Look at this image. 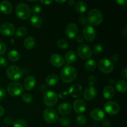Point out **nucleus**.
<instances>
[{
  "instance_id": "1",
  "label": "nucleus",
  "mask_w": 127,
  "mask_h": 127,
  "mask_svg": "<svg viewBox=\"0 0 127 127\" xmlns=\"http://www.w3.org/2000/svg\"><path fill=\"white\" fill-rule=\"evenodd\" d=\"M78 73L75 68L71 65H66L61 71L60 77L62 81L66 83H69L74 81L77 78Z\"/></svg>"
},
{
  "instance_id": "2",
  "label": "nucleus",
  "mask_w": 127,
  "mask_h": 127,
  "mask_svg": "<svg viewBox=\"0 0 127 127\" xmlns=\"http://www.w3.org/2000/svg\"><path fill=\"white\" fill-rule=\"evenodd\" d=\"M88 22L93 26H98L102 22L103 15L97 9L91 10L88 16Z\"/></svg>"
},
{
  "instance_id": "3",
  "label": "nucleus",
  "mask_w": 127,
  "mask_h": 127,
  "mask_svg": "<svg viewBox=\"0 0 127 127\" xmlns=\"http://www.w3.org/2000/svg\"><path fill=\"white\" fill-rule=\"evenodd\" d=\"M16 14L17 17L20 19L26 20L31 16V9L27 4L24 2H20L16 6Z\"/></svg>"
},
{
  "instance_id": "4",
  "label": "nucleus",
  "mask_w": 127,
  "mask_h": 127,
  "mask_svg": "<svg viewBox=\"0 0 127 127\" xmlns=\"http://www.w3.org/2000/svg\"><path fill=\"white\" fill-rule=\"evenodd\" d=\"M6 75L11 80L17 81L22 77L23 72L17 66L11 65L6 69Z\"/></svg>"
},
{
  "instance_id": "5",
  "label": "nucleus",
  "mask_w": 127,
  "mask_h": 127,
  "mask_svg": "<svg viewBox=\"0 0 127 127\" xmlns=\"http://www.w3.org/2000/svg\"><path fill=\"white\" fill-rule=\"evenodd\" d=\"M43 102L46 106L52 107L55 106L58 102V95L55 92L52 91H47L43 93Z\"/></svg>"
},
{
  "instance_id": "6",
  "label": "nucleus",
  "mask_w": 127,
  "mask_h": 127,
  "mask_svg": "<svg viewBox=\"0 0 127 127\" xmlns=\"http://www.w3.org/2000/svg\"><path fill=\"white\" fill-rule=\"evenodd\" d=\"M7 91L11 96H19L24 93V88L21 83L13 82L7 86Z\"/></svg>"
},
{
  "instance_id": "7",
  "label": "nucleus",
  "mask_w": 127,
  "mask_h": 127,
  "mask_svg": "<svg viewBox=\"0 0 127 127\" xmlns=\"http://www.w3.org/2000/svg\"><path fill=\"white\" fill-rule=\"evenodd\" d=\"M43 117L45 121L48 124H55L58 120V115L57 111L52 108L45 109L43 113Z\"/></svg>"
},
{
  "instance_id": "8",
  "label": "nucleus",
  "mask_w": 127,
  "mask_h": 127,
  "mask_svg": "<svg viewBox=\"0 0 127 127\" xmlns=\"http://www.w3.org/2000/svg\"><path fill=\"white\" fill-rule=\"evenodd\" d=\"M98 66L101 72L105 74H109L114 70V66L110 60L105 58L101 59L98 63Z\"/></svg>"
},
{
  "instance_id": "9",
  "label": "nucleus",
  "mask_w": 127,
  "mask_h": 127,
  "mask_svg": "<svg viewBox=\"0 0 127 127\" xmlns=\"http://www.w3.org/2000/svg\"><path fill=\"white\" fill-rule=\"evenodd\" d=\"M83 38L88 42H93L96 37V31L91 26L86 25L83 30Z\"/></svg>"
},
{
  "instance_id": "10",
  "label": "nucleus",
  "mask_w": 127,
  "mask_h": 127,
  "mask_svg": "<svg viewBox=\"0 0 127 127\" xmlns=\"http://www.w3.org/2000/svg\"><path fill=\"white\" fill-rule=\"evenodd\" d=\"M77 52L78 56L82 59H88L90 58L93 53L91 48L86 44L80 45L78 47Z\"/></svg>"
},
{
  "instance_id": "11",
  "label": "nucleus",
  "mask_w": 127,
  "mask_h": 127,
  "mask_svg": "<svg viewBox=\"0 0 127 127\" xmlns=\"http://www.w3.org/2000/svg\"><path fill=\"white\" fill-rule=\"evenodd\" d=\"M104 109L108 114L114 115L119 112L120 106L116 102L108 101L104 105Z\"/></svg>"
},
{
  "instance_id": "12",
  "label": "nucleus",
  "mask_w": 127,
  "mask_h": 127,
  "mask_svg": "<svg viewBox=\"0 0 127 127\" xmlns=\"http://www.w3.org/2000/svg\"><path fill=\"white\" fill-rule=\"evenodd\" d=\"M0 32L5 36H12L15 32L14 24L10 22H4L0 26Z\"/></svg>"
},
{
  "instance_id": "13",
  "label": "nucleus",
  "mask_w": 127,
  "mask_h": 127,
  "mask_svg": "<svg viewBox=\"0 0 127 127\" xmlns=\"http://www.w3.org/2000/svg\"><path fill=\"white\" fill-rule=\"evenodd\" d=\"M66 35L69 38H73L77 36L78 33V27L76 24L69 23L67 25L65 30Z\"/></svg>"
},
{
  "instance_id": "14",
  "label": "nucleus",
  "mask_w": 127,
  "mask_h": 127,
  "mask_svg": "<svg viewBox=\"0 0 127 127\" xmlns=\"http://www.w3.org/2000/svg\"><path fill=\"white\" fill-rule=\"evenodd\" d=\"M86 104L83 99H77L73 104V109L77 114H81L84 112L86 109Z\"/></svg>"
},
{
  "instance_id": "15",
  "label": "nucleus",
  "mask_w": 127,
  "mask_h": 127,
  "mask_svg": "<svg viewBox=\"0 0 127 127\" xmlns=\"http://www.w3.org/2000/svg\"><path fill=\"white\" fill-rule=\"evenodd\" d=\"M90 115L93 120L97 122L102 121L105 118L104 112L99 108H95L91 110Z\"/></svg>"
},
{
  "instance_id": "16",
  "label": "nucleus",
  "mask_w": 127,
  "mask_h": 127,
  "mask_svg": "<svg viewBox=\"0 0 127 127\" xmlns=\"http://www.w3.org/2000/svg\"><path fill=\"white\" fill-rule=\"evenodd\" d=\"M97 91L94 86H89L84 90L83 93V96L84 99L87 100H91L96 97Z\"/></svg>"
},
{
  "instance_id": "17",
  "label": "nucleus",
  "mask_w": 127,
  "mask_h": 127,
  "mask_svg": "<svg viewBox=\"0 0 127 127\" xmlns=\"http://www.w3.org/2000/svg\"><path fill=\"white\" fill-rule=\"evenodd\" d=\"M50 62L54 66L60 68L64 64V61L61 55L58 53H54L50 57Z\"/></svg>"
},
{
  "instance_id": "18",
  "label": "nucleus",
  "mask_w": 127,
  "mask_h": 127,
  "mask_svg": "<svg viewBox=\"0 0 127 127\" xmlns=\"http://www.w3.org/2000/svg\"><path fill=\"white\" fill-rule=\"evenodd\" d=\"M68 94L74 98L79 97L82 94V86L79 84H73L69 89Z\"/></svg>"
},
{
  "instance_id": "19",
  "label": "nucleus",
  "mask_w": 127,
  "mask_h": 127,
  "mask_svg": "<svg viewBox=\"0 0 127 127\" xmlns=\"http://www.w3.org/2000/svg\"><path fill=\"white\" fill-rule=\"evenodd\" d=\"M72 107L69 103L63 102L60 104L58 107V112L60 115H66L71 113Z\"/></svg>"
},
{
  "instance_id": "20",
  "label": "nucleus",
  "mask_w": 127,
  "mask_h": 127,
  "mask_svg": "<svg viewBox=\"0 0 127 127\" xmlns=\"http://www.w3.org/2000/svg\"><path fill=\"white\" fill-rule=\"evenodd\" d=\"M12 5L7 1H3L0 3V11L4 14H9L12 11Z\"/></svg>"
},
{
  "instance_id": "21",
  "label": "nucleus",
  "mask_w": 127,
  "mask_h": 127,
  "mask_svg": "<svg viewBox=\"0 0 127 127\" xmlns=\"http://www.w3.org/2000/svg\"><path fill=\"white\" fill-rule=\"evenodd\" d=\"M36 84L35 78L32 76L27 77L24 81V87L27 91H31L34 88Z\"/></svg>"
},
{
  "instance_id": "22",
  "label": "nucleus",
  "mask_w": 127,
  "mask_h": 127,
  "mask_svg": "<svg viewBox=\"0 0 127 127\" xmlns=\"http://www.w3.org/2000/svg\"><path fill=\"white\" fill-rule=\"evenodd\" d=\"M115 90H114V88L111 86H107L103 89V96L105 99H107V100L112 99L115 95Z\"/></svg>"
},
{
  "instance_id": "23",
  "label": "nucleus",
  "mask_w": 127,
  "mask_h": 127,
  "mask_svg": "<svg viewBox=\"0 0 127 127\" xmlns=\"http://www.w3.org/2000/svg\"><path fill=\"white\" fill-rule=\"evenodd\" d=\"M30 22L33 27H35V28H38L42 26V24H43V20H42V17H40L38 15H33L31 17Z\"/></svg>"
},
{
  "instance_id": "24",
  "label": "nucleus",
  "mask_w": 127,
  "mask_h": 127,
  "mask_svg": "<svg viewBox=\"0 0 127 127\" xmlns=\"http://www.w3.org/2000/svg\"><path fill=\"white\" fill-rule=\"evenodd\" d=\"M58 76L55 74H51L46 78V84L49 86H54L58 83Z\"/></svg>"
},
{
  "instance_id": "25",
  "label": "nucleus",
  "mask_w": 127,
  "mask_h": 127,
  "mask_svg": "<svg viewBox=\"0 0 127 127\" xmlns=\"http://www.w3.org/2000/svg\"><path fill=\"white\" fill-rule=\"evenodd\" d=\"M77 60V54L75 52L70 50L65 55V61L68 64H72Z\"/></svg>"
},
{
  "instance_id": "26",
  "label": "nucleus",
  "mask_w": 127,
  "mask_h": 127,
  "mask_svg": "<svg viewBox=\"0 0 127 127\" xmlns=\"http://www.w3.org/2000/svg\"><path fill=\"white\" fill-rule=\"evenodd\" d=\"M96 62L94 59H89L85 62L84 68L88 72H93L96 68Z\"/></svg>"
},
{
  "instance_id": "27",
  "label": "nucleus",
  "mask_w": 127,
  "mask_h": 127,
  "mask_svg": "<svg viewBox=\"0 0 127 127\" xmlns=\"http://www.w3.org/2000/svg\"><path fill=\"white\" fill-rule=\"evenodd\" d=\"M88 5L84 1H78L75 5V10L78 14H83L86 11Z\"/></svg>"
},
{
  "instance_id": "28",
  "label": "nucleus",
  "mask_w": 127,
  "mask_h": 127,
  "mask_svg": "<svg viewBox=\"0 0 127 127\" xmlns=\"http://www.w3.org/2000/svg\"><path fill=\"white\" fill-rule=\"evenodd\" d=\"M35 40L32 37H27L24 41V45L27 50H32L35 45Z\"/></svg>"
},
{
  "instance_id": "29",
  "label": "nucleus",
  "mask_w": 127,
  "mask_h": 127,
  "mask_svg": "<svg viewBox=\"0 0 127 127\" xmlns=\"http://www.w3.org/2000/svg\"><path fill=\"white\" fill-rule=\"evenodd\" d=\"M115 88L120 93H125L127 91V83L124 80H119L115 84Z\"/></svg>"
},
{
  "instance_id": "30",
  "label": "nucleus",
  "mask_w": 127,
  "mask_h": 127,
  "mask_svg": "<svg viewBox=\"0 0 127 127\" xmlns=\"http://www.w3.org/2000/svg\"><path fill=\"white\" fill-rule=\"evenodd\" d=\"M7 57L11 62H17L20 58V53L16 50H11L8 52Z\"/></svg>"
},
{
  "instance_id": "31",
  "label": "nucleus",
  "mask_w": 127,
  "mask_h": 127,
  "mask_svg": "<svg viewBox=\"0 0 127 127\" xmlns=\"http://www.w3.org/2000/svg\"><path fill=\"white\" fill-rule=\"evenodd\" d=\"M13 127H27V123L24 119H18L13 122Z\"/></svg>"
},
{
  "instance_id": "32",
  "label": "nucleus",
  "mask_w": 127,
  "mask_h": 127,
  "mask_svg": "<svg viewBox=\"0 0 127 127\" xmlns=\"http://www.w3.org/2000/svg\"><path fill=\"white\" fill-rule=\"evenodd\" d=\"M27 33V29L25 27H20L17 29L16 32V36L17 37H22L26 35Z\"/></svg>"
},
{
  "instance_id": "33",
  "label": "nucleus",
  "mask_w": 127,
  "mask_h": 127,
  "mask_svg": "<svg viewBox=\"0 0 127 127\" xmlns=\"http://www.w3.org/2000/svg\"><path fill=\"white\" fill-rule=\"evenodd\" d=\"M59 123L62 126L67 127L70 125L71 120L67 117H63L59 120Z\"/></svg>"
},
{
  "instance_id": "34",
  "label": "nucleus",
  "mask_w": 127,
  "mask_h": 127,
  "mask_svg": "<svg viewBox=\"0 0 127 127\" xmlns=\"http://www.w3.org/2000/svg\"><path fill=\"white\" fill-rule=\"evenodd\" d=\"M57 45L60 48H62V49H66L69 47L68 42L66 40L62 39V38L58 40L57 42Z\"/></svg>"
},
{
  "instance_id": "35",
  "label": "nucleus",
  "mask_w": 127,
  "mask_h": 127,
  "mask_svg": "<svg viewBox=\"0 0 127 127\" xmlns=\"http://www.w3.org/2000/svg\"><path fill=\"white\" fill-rule=\"evenodd\" d=\"M76 121L78 125L83 126V125H85L86 123V117L84 115H79L76 117Z\"/></svg>"
},
{
  "instance_id": "36",
  "label": "nucleus",
  "mask_w": 127,
  "mask_h": 127,
  "mask_svg": "<svg viewBox=\"0 0 127 127\" xmlns=\"http://www.w3.org/2000/svg\"><path fill=\"white\" fill-rule=\"evenodd\" d=\"M22 99L24 102H25L26 103H27V104H30L33 100V98H32V95L31 94H29V93H26V94H23L22 96Z\"/></svg>"
},
{
  "instance_id": "37",
  "label": "nucleus",
  "mask_w": 127,
  "mask_h": 127,
  "mask_svg": "<svg viewBox=\"0 0 127 127\" xmlns=\"http://www.w3.org/2000/svg\"><path fill=\"white\" fill-rule=\"evenodd\" d=\"M103 50H104V47H103L102 45H101L100 43H98V44L95 45L93 48V52L95 54H99L103 52Z\"/></svg>"
},
{
  "instance_id": "38",
  "label": "nucleus",
  "mask_w": 127,
  "mask_h": 127,
  "mask_svg": "<svg viewBox=\"0 0 127 127\" xmlns=\"http://www.w3.org/2000/svg\"><path fill=\"white\" fill-rule=\"evenodd\" d=\"M31 12L34 15H37L38 14L40 13L42 11V7L39 5H34L32 7L31 9Z\"/></svg>"
},
{
  "instance_id": "39",
  "label": "nucleus",
  "mask_w": 127,
  "mask_h": 127,
  "mask_svg": "<svg viewBox=\"0 0 127 127\" xmlns=\"http://www.w3.org/2000/svg\"><path fill=\"white\" fill-rule=\"evenodd\" d=\"M7 47H6V44L2 41H0V55H4L6 52Z\"/></svg>"
},
{
  "instance_id": "40",
  "label": "nucleus",
  "mask_w": 127,
  "mask_h": 127,
  "mask_svg": "<svg viewBox=\"0 0 127 127\" xmlns=\"http://www.w3.org/2000/svg\"><path fill=\"white\" fill-rule=\"evenodd\" d=\"M7 60L6 58L3 57H0V67L1 68H4L7 66Z\"/></svg>"
},
{
  "instance_id": "41",
  "label": "nucleus",
  "mask_w": 127,
  "mask_h": 127,
  "mask_svg": "<svg viewBox=\"0 0 127 127\" xmlns=\"http://www.w3.org/2000/svg\"><path fill=\"white\" fill-rule=\"evenodd\" d=\"M88 83L90 86H93V85L95 83V77L94 76H90L88 79Z\"/></svg>"
},
{
  "instance_id": "42",
  "label": "nucleus",
  "mask_w": 127,
  "mask_h": 127,
  "mask_svg": "<svg viewBox=\"0 0 127 127\" xmlns=\"http://www.w3.org/2000/svg\"><path fill=\"white\" fill-rule=\"evenodd\" d=\"M6 96V91L3 88L0 87V101L3 100Z\"/></svg>"
},
{
  "instance_id": "43",
  "label": "nucleus",
  "mask_w": 127,
  "mask_h": 127,
  "mask_svg": "<svg viewBox=\"0 0 127 127\" xmlns=\"http://www.w3.org/2000/svg\"><path fill=\"white\" fill-rule=\"evenodd\" d=\"M79 22H80L81 23L86 26L87 22H88V20H87V19L86 18V17L84 15H81L79 17Z\"/></svg>"
},
{
  "instance_id": "44",
  "label": "nucleus",
  "mask_w": 127,
  "mask_h": 127,
  "mask_svg": "<svg viewBox=\"0 0 127 127\" xmlns=\"http://www.w3.org/2000/svg\"><path fill=\"white\" fill-rule=\"evenodd\" d=\"M4 122L5 123V124L7 125H10L11 124H12L13 123V120H12V118L9 117H6L4 120Z\"/></svg>"
},
{
  "instance_id": "45",
  "label": "nucleus",
  "mask_w": 127,
  "mask_h": 127,
  "mask_svg": "<svg viewBox=\"0 0 127 127\" xmlns=\"http://www.w3.org/2000/svg\"><path fill=\"white\" fill-rule=\"evenodd\" d=\"M102 124L105 127H109L111 125V123H110V121L109 119H105L102 120Z\"/></svg>"
},
{
  "instance_id": "46",
  "label": "nucleus",
  "mask_w": 127,
  "mask_h": 127,
  "mask_svg": "<svg viewBox=\"0 0 127 127\" xmlns=\"http://www.w3.org/2000/svg\"><path fill=\"white\" fill-rule=\"evenodd\" d=\"M121 77L124 79H127V68H125L122 70L121 73Z\"/></svg>"
},
{
  "instance_id": "47",
  "label": "nucleus",
  "mask_w": 127,
  "mask_h": 127,
  "mask_svg": "<svg viewBox=\"0 0 127 127\" xmlns=\"http://www.w3.org/2000/svg\"><path fill=\"white\" fill-rule=\"evenodd\" d=\"M119 60V55L117 54H114L110 57V61L112 62H117Z\"/></svg>"
},
{
  "instance_id": "48",
  "label": "nucleus",
  "mask_w": 127,
  "mask_h": 127,
  "mask_svg": "<svg viewBox=\"0 0 127 127\" xmlns=\"http://www.w3.org/2000/svg\"><path fill=\"white\" fill-rule=\"evenodd\" d=\"M39 90L40 91L42 92V93H45V92L47 91V88L45 84H41L39 86Z\"/></svg>"
},
{
  "instance_id": "49",
  "label": "nucleus",
  "mask_w": 127,
  "mask_h": 127,
  "mask_svg": "<svg viewBox=\"0 0 127 127\" xmlns=\"http://www.w3.org/2000/svg\"><path fill=\"white\" fill-rule=\"evenodd\" d=\"M68 92H66V91H63V92H62V93H60L59 94V97L60 98H61V99H63V98H65L66 97H67V95H68Z\"/></svg>"
},
{
  "instance_id": "50",
  "label": "nucleus",
  "mask_w": 127,
  "mask_h": 127,
  "mask_svg": "<svg viewBox=\"0 0 127 127\" xmlns=\"http://www.w3.org/2000/svg\"><path fill=\"white\" fill-rule=\"evenodd\" d=\"M76 42L78 43H83V41H84V38H83V37L82 35H78L76 37Z\"/></svg>"
},
{
  "instance_id": "51",
  "label": "nucleus",
  "mask_w": 127,
  "mask_h": 127,
  "mask_svg": "<svg viewBox=\"0 0 127 127\" xmlns=\"http://www.w3.org/2000/svg\"><path fill=\"white\" fill-rule=\"evenodd\" d=\"M116 2L121 6H125L127 4V1L126 0H118V1H116Z\"/></svg>"
},
{
  "instance_id": "52",
  "label": "nucleus",
  "mask_w": 127,
  "mask_h": 127,
  "mask_svg": "<svg viewBox=\"0 0 127 127\" xmlns=\"http://www.w3.org/2000/svg\"><path fill=\"white\" fill-rule=\"evenodd\" d=\"M38 2H41L42 4L44 5H50V4H52L53 2V1H50V0H48V1H40Z\"/></svg>"
},
{
  "instance_id": "53",
  "label": "nucleus",
  "mask_w": 127,
  "mask_h": 127,
  "mask_svg": "<svg viewBox=\"0 0 127 127\" xmlns=\"http://www.w3.org/2000/svg\"><path fill=\"white\" fill-rule=\"evenodd\" d=\"M4 114V109L2 106L0 105V117L3 116Z\"/></svg>"
},
{
  "instance_id": "54",
  "label": "nucleus",
  "mask_w": 127,
  "mask_h": 127,
  "mask_svg": "<svg viewBox=\"0 0 127 127\" xmlns=\"http://www.w3.org/2000/svg\"><path fill=\"white\" fill-rule=\"evenodd\" d=\"M68 4L69 6H72L75 4V1H74V0H69V1H68Z\"/></svg>"
},
{
  "instance_id": "55",
  "label": "nucleus",
  "mask_w": 127,
  "mask_h": 127,
  "mask_svg": "<svg viewBox=\"0 0 127 127\" xmlns=\"http://www.w3.org/2000/svg\"><path fill=\"white\" fill-rule=\"evenodd\" d=\"M122 33L125 37H127V27H125V28L123 30Z\"/></svg>"
},
{
  "instance_id": "56",
  "label": "nucleus",
  "mask_w": 127,
  "mask_h": 127,
  "mask_svg": "<svg viewBox=\"0 0 127 127\" xmlns=\"http://www.w3.org/2000/svg\"><path fill=\"white\" fill-rule=\"evenodd\" d=\"M56 2H57V3H59V4H62V3H64V2H66L65 0H62V1H58V0H56L55 1Z\"/></svg>"
}]
</instances>
